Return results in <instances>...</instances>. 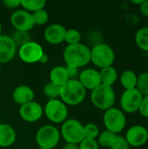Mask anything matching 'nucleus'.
<instances>
[{
  "mask_svg": "<svg viewBox=\"0 0 148 149\" xmlns=\"http://www.w3.org/2000/svg\"><path fill=\"white\" fill-rule=\"evenodd\" d=\"M63 58L65 65L79 69L91 62V49L81 42L67 45L64 50Z\"/></svg>",
  "mask_w": 148,
  "mask_h": 149,
  "instance_id": "nucleus-1",
  "label": "nucleus"
},
{
  "mask_svg": "<svg viewBox=\"0 0 148 149\" xmlns=\"http://www.w3.org/2000/svg\"><path fill=\"white\" fill-rule=\"evenodd\" d=\"M86 90L78 79H69L60 86L59 100L66 106L80 105L85 99Z\"/></svg>",
  "mask_w": 148,
  "mask_h": 149,
  "instance_id": "nucleus-2",
  "label": "nucleus"
},
{
  "mask_svg": "<svg viewBox=\"0 0 148 149\" xmlns=\"http://www.w3.org/2000/svg\"><path fill=\"white\" fill-rule=\"evenodd\" d=\"M91 101L98 109L106 111L112 107L116 101V94L112 86L100 85L91 93Z\"/></svg>",
  "mask_w": 148,
  "mask_h": 149,
  "instance_id": "nucleus-3",
  "label": "nucleus"
},
{
  "mask_svg": "<svg viewBox=\"0 0 148 149\" xmlns=\"http://www.w3.org/2000/svg\"><path fill=\"white\" fill-rule=\"evenodd\" d=\"M114 60V51L107 44L98 43L91 49V62L100 69L113 66Z\"/></svg>",
  "mask_w": 148,
  "mask_h": 149,
  "instance_id": "nucleus-4",
  "label": "nucleus"
},
{
  "mask_svg": "<svg viewBox=\"0 0 148 149\" xmlns=\"http://www.w3.org/2000/svg\"><path fill=\"white\" fill-rule=\"evenodd\" d=\"M59 131L66 143L79 144L85 139L84 125L76 119H67L62 123Z\"/></svg>",
  "mask_w": 148,
  "mask_h": 149,
  "instance_id": "nucleus-5",
  "label": "nucleus"
},
{
  "mask_svg": "<svg viewBox=\"0 0 148 149\" xmlns=\"http://www.w3.org/2000/svg\"><path fill=\"white\" fill-rule=\"evenodd\" d=\"M60 131L53 125H44L41 127L36 133V142L39 148L52 149L59 143Z\"/></svg>",
  "mask_w": 148,
  "mask_h": 149,
  "instance_id": "nucleus-6",
  "label": "nucleus"
},
{
  "mask_svg": "<svg viewBox=\"0 0 148 149\" xmlns=\"http://www.w3.org/2000/svg\"><path fill=\"white\" fill-rule=\"evenodd\" d=\"M44 114L51 122L54 124H62L67 120L68 108L59 99L49 100L44 107Z\"/></svg>",
  "mask_w": 148,
  "mask_h": 149,
  "instance_id": "nucleus-7",
  "label": "nucleus"
},
{
  "mask_svg": "<svg viewBox=\"0 0 148 149\" xmlns=\"http://www.w3.org/2000/svg\"><path fill=\"white\" fill-rule=\"evenodd\" d=\"M103 122L106 130L117 134L125 128L126 119L123 111L116 107H112L105 111L103 115Z\"/></svg>",
  "mask_w": 148,
  "mask_h": 149,
  "instance_id": "nucleus-8",
  "label": "nucleus"
},
{
  "mask_svg": "<svg viewBox=\"0 0 148 149\" xmlns=\"http://www.w3.org/2000/svg\"><path fill=\"white\" fill-rule=\"evenodd\" d=\"M44 53L40 44L35 41H29L17 49L19 58L26 64H34L39 62L40 58Z\"/></svg>",
  "mask_w": 148,
  "mask_h": 149,
  "instance_id": "nucleus-9",
  "label": "nucleus"
},
{
  "mask_svg": "<svg viewBox=\"0 0 148 149\" xmlns=\"http://www.w3.org/2000/svg\"><path fill=\"white\" fill-rule=\"evenodd\" d=\"M10 20L13 28L19 31L29 32L35 26L31 13L24 9L14 10L10 15Z\"/></svg>",
  "mask_w": 148,
  "mask_h": 149,
  "instance_id": "nucleus-10",
  "label": "nucleus"
},
{
  "mask_svg": "<svg viewBox=\"0 0 148 149\" xmlns=\"http://www.w3.org/2000/svg\"><path fill=\"white\" fill-rule=\"evenodd\" d=\"M143 97L137 88L125 90L120 97V107L122 110L127 113H136L139 111Z\"/></svg>",
  "mask_w": 148,
  "mask_h": 149,
  "instance_id": "nucleus-11",
  "label": "nucleus"
},
{
  "mask_svg": "<svg viewBox=\"0 0 148 149\" xmlns=\"http://www.w3.org/2000/svg\"><path fill=\"white\" fill-rule=\"evenodd\" d=\"M18 114L23 120L28 123H34L42 118L44 114V108L38 102L33 100L20 106Z\"/></svg>",
  "mask_w": 148,
  "mask_h": 149,
  "instance_id": "nucleus-12",
  "label": "nucleus"
},
{
  "mask_svg": "<svg viewBox=\"0 0 148 149\" xmlns=\"http://www.w3.org/2000/svg\"><path fill=\"white\" fill-rule=\"evenodd\" d=\"M126 140L131 147H141L148 141L147 129L141 125H135L131 127L126 134Z\"/></svg>",
  "mask_w": 148,
  "mask_h": 149,
  "instance_id": "nucleus-13",
  "label": "nucleus"
},
{
  "mask_svg": "<svg viewBox=\"0 0 148 149\" xmlns=\"http://www.w3.org/2000/svg\"><path fill=\"white\" fill-rule=\"evenodd\" d=\"M77 79L85 90L92 91L101 85L99 72L93 68H85L82 70Z\"/></svg>",
  "mask_w": 148,
  "mask_h": 149,
  "instance_id": "nucleus-14",
  "label": "nucleus"
},
{
  "mask_svg": "<svg viewBox=\"0 0 148 149\" xmlns=\"http://www.w3.org/2000/svg\"><path fill=\"white\" fill-rule=\"evenodd\" d=\"M17 52V47L8 35H0V64L11 61Z\"/></svg>",
  "mask_w": 148,
  "mask_h": 149,
  "instance_id": "nucleus-15",
  "label": "nucleus"
},
{
  "mask_svg": "<svg viewBox=\"0 0 148 149\" xmlns=\"http://www.w3.org/2000/svg\"><path fill=\"white\" fill-rule=\"evenodd\" d=\"M66 28L60 24H51L48 25L44 31L45 41L51 45H59L65 41Z\"/></svg>",
  "mask_w": 148,
  "mask_h": 149,
  "instance_id": "nucleus-16",
  "label": "nucleus"
},
{
  "mask_svg": "<svg viewBox=\"0 0 148 149\" xmlns=\"http://www.w3.org/2000/svg\"><path fill=\"white\" fill-rule=\"evenodd\" d=\"M34 97H35V93L33 89L26 85L18 86L12 92L13 100L20 106L33 101Z\"/></svg>",
  "mask_w": 148,
  "mask_h": 149,
  "instance_id": "nucleus-17",
  "label": "nucleus"
},
{
  "mask_svg": "<svg viewBox=\"0 0 148 149\" xmlns=\"http://www.w3.org/2000/svg\"><path fill=\"white\" fill-rule=\"evenodd\" d=\"M17 140V133L12 126L7 123H0V147L12 146Z\"/></svg>",
  "mask_w": 148,
  "mask_h": 149,
  "instance_id": "nucleus-18",
  "label": "nucleus"
},
{
  "mask_svg": "<svg viewBox=\"0 0 148 149\" xmlns=\"http://www.w3.org/2000/svg\"><path fill=\"white\" fill-rule=\"evenodd\" d=\"M50 82L61 86L69 80V77L65 69V66L58 65L54 66L49 73Z\"/></svg>",
  "mask_w": 148,
  "mask_h": 149,
  "instance_id": "nucleus-19",
  "label": "nucleus"
},
{
  "mask_svg": "<svg viewBox=\"0 0 148 149\" xmlns=\"http://www.w3.org/2000/svg\"><path fill=\"white\" fill-rule=\"evenodd\" d=\"M99 72V76L102 85L112 86L118 79V72L116 68L113 66L102 68Z\"/></svg>",
  "mask_w": 148,
  "mask_h": 149,
  "instance_id": "nucleus-20",
  "label": "nucleus"
},
{
  "mask_svg": "<svg viewBox=\"0 0 148 149\" xmlns=\"http://www.w3.org/2000/svg\"><path fill=\"white\" fill-rule=\"evenodd\" d=\"M138 76L132 70H126L120 75V83L126 90L136 88Z\"/></svg>",
  "mask_w": 148,
  "mask_h": 149,
  "instance_id": "nucleus-21",
  "label": "nucleus"
},
{
  "mask_svg": "<svg viewBox=\"0 0 148 149\" xmlns=\"http://www.w3.org/2000/svg\"><path fill=\"white\" fill-rule=\"evenodd\" d=\"M117 137V134L110 132L108 130H105L101 133H99V136H98V143L99 146L103 147V148H110L112 147V145L113 144L115 139Z\"/></svg>",
  "mask_w": 148,
  "mask_h": 149,
  "instance_id": "nucleus-22",
  "label": "nucleus"
},
{
  "mask_svg": "<svg viewBox=\"0 0 148 149\" xmlns=\"http://www.w3.org/2000/svg\"><path fill=\"white\" fill-rule=\"evenodd\" d=\"M135 43L140 49L148 52V27L140 28L135 34Z\"/></svg>",
  "mask_w": 148,
  "mask_h": 149,
  "instance_id": "nucleus-23",
  "label": "nucleus"
},
{
  "mask_svg": "<svg viewBox=\"0 0 148 149\" xmlns=\"http://www.w3.org/2000/svg\"><path fill=\"white\" fill-rule=\"evenodd\" d=\"M45 4V0H21L22 9L31 13H33L41 9H44Z\"/></svg>",
  "mask_w": 148,
  "mask_h": 149,
  "instance_id": "nucleus-24",
  "label": "nucleus"
},
{
  "mask_svg": "<svg viewBox=\"0 0 148 149\" xmlns=\"http://www.w3.org/2000/svg\"><path fill=\"white\" fill-rule=\"evenodd\" d=\"M43 93L45 97L49 100H56L59 98L60 93V86H57L51 82L46 83L43 87Z\"/></svg>",
  "mask_w": 148,
  "mask_h": 149,
  "instance_id": "nucleus-25",
  "label": "nucleus"
},
{
  "mask_svg": "<svg viewBox=\"0 0 148 149\" xmlns=\"http://www.w3.org/2000/svg\"><path fill=\"white\" fill-rule=\"evenodd\" d=\"M81 40V33L77 29H66L65 36V42L67 43L68 45H75L78 43H80Z\"/></svg>",
  "mask_w": 148,
  "mask_h": 149,
  "instance_id": "nucleus-26",
  "label": "nucleus"
},
{
  "mask_svg": "<svg viewBox=\"0 0 148 149\" xmlns=\"http://www.w3.org/2000/svg\"><path fill=\"white\" fill-rule=\"evenodd\" d=\"M11 38L13 39L15 45H17V49L24 45V44L28 43L29 41H31V37L29 32H24V31H16L12 36H10Z\"/></svg>",
  "mask_w": 148,
  "mask_h": 149,
  "instance_id": "nucleus-27",
  "label": "nucleus"
},
{
  "mask_svg": "<svg viewBox=\"0 0 148 149\" xmlns=\"http://www.w3.org/2000/svg\"><path fill=\"white\" fill-rule=\"evenodd\" d=\"M35 25H44L49 20V13L46 10L41 9L31 13Z\"/></svg>",
  "mask_w": 148,
  "mask_h": 149,
  "instance_id": "nucleus-28",
  "label": "nucleus"
},
{
  "mask_svg": "<svg viewBox=\"0 0 148 149\" xmlns=\"http://www.w3.org/2000/svg\"><path fill=\"white\" fill-rule=\"evenodd\" d=\"M136 88L143 96H148V72H143L138 76Z\"/></svg>",
  "mask_w": 148,
  "mask_h": 149,
  "instance_id": "nucleus-29",
  "label": "nucleus"
},
{
  "mask_svg": "<svg viewBox=\"0 0 148 149\" xmlns=\"http://www.w3.org/2000/svg\"><path fill=\"white\" fill-rule=\"evenodd\" d=\"M84 131H85V138L92 139V140H96L100 133L99 127L94 123H88L85 125Z\"/></svg>",
  "mask_w": 148,
  "mask_h": 149,
  "instance_id": "nucleus-30",
  "label": "nucleus"
},
{
  "mask_svg": "<svg viewBox=\"0 0 148 149\" xmlns=\"http://www.w3.org/2000/svg\"><path fill=\"white\" fill-rule=\"evenodd\" d=\"M79 149H99V145L97 140L85 138L79 144Z\"/></svg>",
  "mask_w": 148,
  "mask_h": 149,
  "instance_id": "nucleus-31",
  "label": "nucleus"
},
{
  "mask_svg": "<svg viewBox=\"0 0 148 149\" xmlns=\"http://www.w3.org/2000/svg\"><path fill=\"white\" fill-rule=\"evenodd\" d=\"M129 147L130 146L127 143L125 137L120 136V135H117L113 144L112 145L110 149H129Z\"/></svg>",
  "mask_w": 148,
  "mask_h": 149,
  "instance_id": "nucleus-32",
  "label": "nucleus"
},
{
  "mask_svg": "<svg viewBox=\"0 0 148 149\" xmlns=\"http://www.w3.org/2000/svg\"><path fill=\"white\" fill-rule=\"evenodd\" d=\"M139 112L142 116L148 118V96L143 97V100L139 108Z\"/></svg>",
  "mask_w": 148,
  "mask_h": 149,
  "instance_id": "nucleus-33",
  "label": "nucleus"
},
{
  "mask_svg": "<svg viewBox=\"0 0 148 149\" xmlns=\"http://www.w3.org/2000/svg\"><path fill=\"white\" fill-rule=\"evenodd\" d=\"M65 69L69 77V79H77L79 74V69L73 66H69V65H65Z\"/></svg>",
  "mask_w": 148,
  "mask_h": 149,
  "instance_id": "nucleus-34",
  "label": "nucleus"
},
{
  "mask_svg": "<svg viewBox=\"0 0 148 149\" xmlns=\"http://www.w3.org/2000/svg\"><path fill=\"white\" fill-rule=\"evenodd\" d=\"M2 3L6 8L16 9V8L21 6V0H3V1H2Z\"/></svg>",
  "mask_w": 148,
  "mask_h": 149,
  "instance_id": "nucleus-35",
  "label": "nucleus"
},
{
  "mask_svg": "<svg viewBox=\"0 0 148 149\" xmlns=\"http://www.w3.org/2000/svg\"><path fill=\"white\" fill-rule=\"evenodd\" d=\"M140 9L142 15L148 17V0H145L143 2V3L140 6Z\"/></svg>",
  "mask_w": 148,
  "mask_h": 149,
  "instance_id": "nucleus-36",
  "label": "nucleus"
},
{
  "mask_svg": "<svg viewBox=\"0 0 148 149\" xmlns=\"http://www.w3.org/2000/svg\"><path fill=\"white\" fill-rule=\"evenodd\" d=\"M62 149H79V145L72 144V143H66Z\"/></svg>",
  "mask_w": 148,
  "mask_h": 149,
  "instance_id": "nucleus-37",
  "label": "nucleus"
},
{
  "mask_svg": "<svg viewBox=\"0 0 148 149\" xmlns=\"http://www.w3.org/2000/svg\"><path fill=\"white\" fill-rule=\"evenodd\" d=\"M48 60H49V57H48V55L44 52V53L43 54V56L40 58L39 62L42 63V64H46V63L48 62Z\"/></svg>",
  "mask_w": 148,
  "mask_h": 149,
  "instance_id": "nucleus-38",
  "label": "nucleus"
},
{
  "mask_svg": "<svg viewBox=\"0 0 148 149\" xmlns=\"http://www.w3.org/2000/svg\"><path fill=\"white\" fill-rule=\"evenodd\" d=\"M145 0H140V1H133V3H135V4H140V6L143 3V2H144Z\"/></svg>",
  "mask_w": 148,
  "mask_h": 149,
  "instance_id": "nucleus-39",
  "label": "nucleus"
},
{
  "mask_svg": "<svg viewBox=\"0 0 148 149\" xmlns=\"http://www.w3.org/2000/svg\"><path fill=\"white\" fill-rule=\"evenodd\" d=\"M2 30H3V25H2V23L0 21V35H2Z\"/></svg>",
  "mask_w": 148,
  "mask_h": 149,
  "instance_id": "nucleus-40",
  "label": "nucleus"
},
{
  "mask_svg": "<svg viewBox=\"0 0 148 149\" xmlns=\"http://www.w3.org/2000/svg\"><path fill=\"white\" fill-rule=\"evenodd\" d=\"M0 74H1V64H0Z\"/></svg>",
  "mask_w": 148,
  "mask_h": 149,
  "instance_id": "nucleus-41",
  "label": "nucleus"
},
{
  "mask_svg": "<svg viewBox=\"0 0 148 149\" xmlns=\"http://www.w3.org/2000/svg\"><path fill=\"white\" fill-rule=\"evenodd\" d=\"M38 149H46V148H38Z\"/></svg>",
  "mask_w": 148,
  "mask_h": 149,
  "instance_id": "nucleus-42",
  "label": "nucleus"
}]
</instances>
